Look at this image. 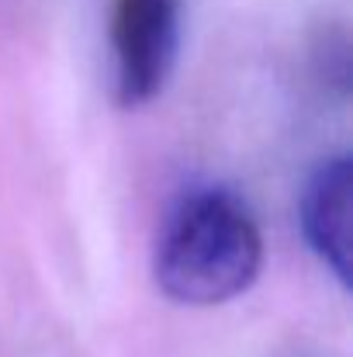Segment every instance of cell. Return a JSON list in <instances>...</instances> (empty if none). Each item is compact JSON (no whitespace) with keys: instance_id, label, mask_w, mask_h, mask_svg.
<instances>
[{"instance_id":"1","label":"cell","mask_w":353,"mask_h":357,"mask_svg":"<svg viewBox=\"0 0 353 357\" xmlns=\"http://www.w3.org/2000/svg\"><path fill=\"white\" fill-rule=\"evenodd\" d=\"M263 267V233L253 208L229 188L180 195L156 239V284L180 305L239 298Z\"/></svg>"},{"instance_id":"2","label":"cell","mask_w":353,"mask_h":357,"mask_svg":"<svg viewBox=\"0 0 353 357\" xmlns=\"http://www.w3.org/2000/svg\"><path fill=\"white\" fill-rule=\"evenodd\" d=\"M180 0H111V63L121 108L156 101L180 52Z\"/></svg>"},{"instance_id":"3","label":"cell","mask_w":353,"mask_h":357,"mask_svg":"<svg viewBox=\"0 0 353 357\" xmlns=\"http://www.w3.org/2000/svg\"><path fill=\"white\" fill-rule=\"evenodd\" d=\"M350 188L353 163L347 156H329L312 170L298 202L305 243L343 288L350 284Z\"/></svg>"},{"instance_id":"4","label":"cell","mask_w":353,"mask_h":357,"mask_svg":"<svg viewBox=\"0 0 353 357\" xmlns=\"http://www.w3.org/2000/svg\"><path fill=\"white\" fill-rule=\"evenodd\" d=\"M315 66H319L326 87L347 94L350 52H347V38H343V31H326V38H322V45H319V56H315Z\"/></svg>"}]
</instances>
